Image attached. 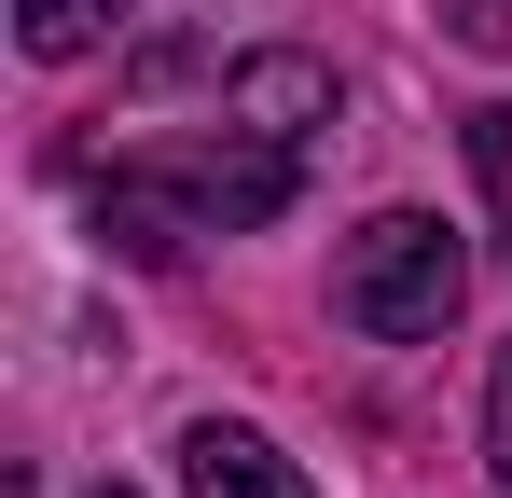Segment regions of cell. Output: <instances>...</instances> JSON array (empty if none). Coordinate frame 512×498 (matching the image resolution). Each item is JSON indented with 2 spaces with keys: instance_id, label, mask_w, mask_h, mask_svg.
Here are the masks:
<instances>
[{
  "instance_id": "6da1fadb",
  "label": "cell",
  "mask_w": 512,
  "mask_h": 498,
  "mask_svg": "<svg viewBox=\"0 0 512 498\" xmlns=\"http://www.w3.org/2000/svg\"><path fill=\"white\" fill-rule=\"evenodd\" d=\"M457 291H471V263H457V236L429 208H374L333 249V319L374 332V346H429V332L457 319Z\"/></svg>"
},
{
  "instance_id": "7a4b0ae2",
  "label": "cell",
  "mask_w": 512,
  "mask_h": 498,
  "mask_svg": "<svg viewBox=\"0 0 512 498\" xmlns=\"http://www.w3.org/2000/svg\"><path fill=\"white\" fill-rule=\"evenodd\" d=\"M180 498H319V485H305L263 429H222V415H208V429H180Z\"/></svg>"
},
{
  "instance_id": "3957f363",
  "label": "cell",
  "mask_w": 512,
  "mask_h": 498,
  "mask_svg": "<svg viewBox=\"0 0 512 498\" xmlns=\"http://www.w3.org/2000/svg\"><path fill=\"white\" fill-rule=\"evenodd\" d=\"M222 111L263 125V139H305V125L333 111V70H319V56H236V70H222Z\"/></svg>"
},
{
  "instance_id": "277c9868",
  "label": "cell",
  "mask_w": 512,
  "mask_h": 498,
  "mask_svg": "<svg viewBox=\"0 0 512 498\" xmlns=\"http://www.w3.org/2000/svg\"><path fill=\"white\" fill-rule=\"evenodd\" d=\"M111 14H125V0H14V42H28V56H84Z\"/></svg>"
},
{
  "instance_id": "5b68a950",
  "label": "cell",
  "mask_w": 512,
  "mask_h": 498,
  "mask_svg": "<svg viewBox=\"0 0 512 498\" xmlns=\"http://www.w3.org/2000/svg\"><path fill=\"white\" fill-rule=\"evenodd\" d=\"M457 139H471V180H485V208H499V236H512V97H485Z\"/></svg>"
},
{
  "instance_id": "8992f818",
  "label": "cell",
  "mask_w": 512,
  "mask_h": 498,
  "mask_svg": "<svg viewBox=\"0 0 512 498\" xmlns=\"http://www.w3.org/2000/svg\"><path fill=\"white\" fill-rule=\"evenodd\" d=\"M485 457H499V485H512V346H499V388H485Z\"/></svg>"
},
{
  "instance_id": "52a82bcc",
  "label": "cell",
  "mask_w": 512,
  "mask_h": 498,
  "mask_svg": "<svg viewBox=\"0 0 512 498\" xmlns=\"http://www.w3.org/2000/svg\"><path fill=\"white\" fill-rule=\"evenodd\" d=\"M97 498H125V485H97Z\"/></svg>"
}]
</instances>
